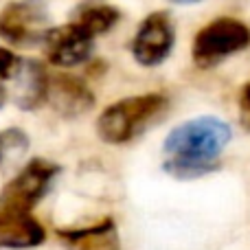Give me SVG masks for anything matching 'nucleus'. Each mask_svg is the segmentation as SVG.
Segmentation results:
<instances>
[{"mask_svg":"<svg viewBox=\"0 0 250 250\" xmlns=\"http://www.w3.org/2000/svg\"><path fill=\"white\" fill-rule=\"evenodd\" d=\"M230 127L217 117H198L169 132L163 145V169L178 180H195L215 171L230 141Z\"/></svg>","mask_w":250,"mask_h":250,"instance_id":"f257e3e1","label":"nucleus"},{"mask_svg":"<svg viewBox=\"0 0 250 250\" xmlns=\"http://www.w3.org/2000/svg\"><path fill=\"white\" fill-rule=\"evenodd\" d=\"M169 108V101L160 92H147L121 99L108 105L97 119V134L104 143L125 145L147 132Z\"/></svg>","mask_w":250,"mask_h":250,"instance_id":"f03ea898","label":"nucleus"},{"mask_svg":"<svg viewBox=\"0 0 250 250\" xmlns=\"http://www.w3.org/2000/svg\"><path fill=\"white\" fill-rule=\"evenodd\" d=\"M248 46L250 26L235 18H220L198 31V35L193 38V46H191V57L195 66L208 70Z\"/></svg>","mask_w":250,"mask_h":250,"instance_id":"7ed1b4c3","label":"nucleus"},{"mask_svg":"<svg viewBox=\"0 0 250 250\" xmlns=\"http://www.w3.org/2000/svg\"><path fill=\"white\" fill-rule=\"evenodd\" d=\"M60 173V165L46 158H33L4 185L0 193V202L18 211H29L51 191Z\"/></svg>","mask_w":250,"mask_h":250,"instance_id":"20e7f679","label":"nucleus"},{"mask_svg":"<svg viewBox=\"0 0 250 250\" xmlns=\"http://www.w3.org/2000/svg\"><path fill=\"white\" fill-rule=\"evenodd\" d=\"M48 31V9L40 0H16L0 11V38L11 46L42 44Z\"/></svg>","mask_w":250,"mask_h":250,"instance_id":"39448f33","label":"nucleus"},{"mask_svg":"<svg viewBox=\"0 0 250 250\" xmlns=\"http://www.w3.org/2000/svg\"><path fill=\"white\" fill-rule=\"evenodd\" d=\"M176 29L167 11H154L138 24L132 40V55L145 68L163 64L173 51Z\"/></svg>","mask_w":250,"mask_h":250,"instance_id":"423d86ee","label":"nucleus"},{"mask_svg":"<svg viewBox=\"0 0 250 250\" xmlns=\"http://www.w3.org/2000/svg\"><path fill=\"white\" fill-rule=\"evenodd\" d=\"M42 46L51 64L60 68H73L90 60L95 48V35L77 22H68L48 29L42 40Z\"/></svg>","mask_w":250,"mask_h":250,"instance_id":"0eeeda50","label":"nucleus"},{"mask_svg":"<svg viewBox=\"0 0 250 250\" xmlns=\"http://www.w3.org/2000/svg\"><path fill=\"white\" fill-rule=\"evenodd\" d=\"M46 101L64 119L83 117L86 112H90L95 108V95H92L90 88L79 77H73V75L66 73L53 75L48 79Z\"/></svg>","mask_w":250,"mask_h":250,"instance_id":"6e6552de","label":"nucleus"},{"mask_svg":"<svg viewBox=\"0 0 250 250\" xmlns=\"http://www.w3.org/2000/svg\"><path fill=\"white\" fill-rule=\"evenodd\" d=\"M44 239L46 230L29 211H18L0 202V248H35Z\"/></svg>","mask_w":250,"mask_h":250,"instance_id":"1a4fd4ad","label":"nucleus"},{"mask_svg":"<svg viewBox=\"0 0 250 250\" xmlns=\"http://www.w3.org/2000/svg\"><path fill=\"white\" fill-rule=\"evenodd\" d=\"M48 73L42 66V62L38 60H22L20 68H18L16 77L11 79L13 95H16V104L20 110H31L40 108L42 104H46L48 95Z\"/></svg>","mask_w":250,"mask_h":250,"instance_id":"9d476101","label":"nucleus"},{"mask_svg":"<svg viewBox=\"0 0 250 250\" xmlns=\"http://www.w3.org/2000/svg\"><path fill=\"white\" fill-rule=\"evenodd\" d=\"M60 237L70 250H121L119 230L110 217L86 229L60 230Z\"/></svg>","mask_w":250,"mask_h":250,"instance_id":"9b49d317","label":"nucleus"},{"mask_svg":"<svg viewBox=\"0 0 250 250\" xmlns=\"http://www.w3.org/2000/svg\"><path fill=\"white\" fill-rule=\"evenodd\" d=\"M121 20V11L117 7L101 0H88V2L79 4L75 9V20L77 24H82L86 31H90L92 35H104L108 31L114 29V24Z\"/></svg>","mask_w":250,"mask_h":250,"instance_id":"f8f14e48","label":"nucleus"},{"mask_svg":"<svg viewBox=\"0 0 250 250\" xmlns=\"http://www.w3.org/2000/svg\"><path fill=\"white\" fill-rule=\"evenodd\" d=\"M29 149V136L18 127H9L0 132V160L7 156H20Z\"/></svg>","mask_w":250,"mask_h":250,"instance_id":"ddd939ff","label":"nucleus"},{"mask_svg":"<svg viewBox=\"0 0 250 250\" xmlns=\"http://www.w3.org/2000/svg\"><path fill=\"white\" fill-rule=\"evenodd\" d=\"M20 64H22V57H18L9 48L0 46V82H11L16 77Z\"/></svg>","mask_w":250,"mask_h":250,"instance_id":"4468645a","label":"nucleus"},{"mask_svg":"<svg viewBox=\"0 0 250 250\" xmlns=\"http://www.w3.org/2000/svg\"><path fill=\"white\" fill-rule=\"evenodd\" d=\"M239 121H242L244 129L250 132V83H246L239 92Z\"/></svg>","mask_w":250,"mask_h":250,"instance_id":"2eb2a0df","label":"nucleus"},{"mask_svg":"<svg viewBox=\"0 0 250 250\" xmlns=\"http://www.w3.org/2000/svg\"><path fill=\"white\" fill-rule=\"evenodd\" d=\"M7 95H9L7 88H4V86H2V82H0V108H2L4 101H7Z\"/></svg>","mask_w":250,"mask_h":250,"instance_id":"dca6fc26","label":"nucleus"},{"mask_svg":"<svg viewBox=\"0 0 250 250\" xmlns=\"http://www.w3.org/2000/svg\"><path fill=\"white\" fill-rule=\"evenodd\" d=\"M169 2H173V4H198V2H202V0H169Z\"/></svg>","mask_w":250,"mask_h":250,"instance_id":"f3484780","label":"nucleus"}]
</instances>
